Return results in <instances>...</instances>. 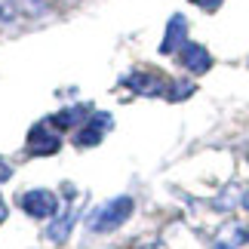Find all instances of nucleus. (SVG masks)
I'll return each mask as SVG.
<instances>
[{
    "mask_svg": "<svg viewBox=\"0 0 249 249\" xmlns=\"http://www.w3.org/2000/svg\"><path fill=\"white\" fill-rule=\"evenodd\" d=\"M188 31H191L188 16L185 13H172L169 22H166L163 40H160V55H178V50L188 43Z\"/></svg>",
    "mask_w": 249,
    "mask_h": 249,
    "instance_id": "obj_7",
    "label": "nucleus"
},
{
    "mask_svg": "<svg viewBox=\"0 0 249 249\" xmlns=\"http://www.w3.org/2000/svg\"><path fill=\"white\" fill-rule=\"evenodd\" d=\"M123 86L132 89L136 95H145V99H160L169 89V77H163L160 71H151V68H139L123 77Z\"/></svg>",
    "mask_w": 249,
    "mask_h": 249,
    "instance_id": "obj_5",
    "label": "nucleus"
},
{
    "mask_svg": "<svg viewBox=\"0 0 249 249\" xmlns=\"http://www.w3.org/2000/svg\"><path fill=\"white\" fill-rule=\"evenodd\" d=\"M6 215H9V206H6L3 194H0V222H6Z\"/></svg>",
    "mask_w": 249,
    "mask_h": 249,
    "instance_id": "obj_16",
    "label": "nucleus"
},
{
    "mask_svg": "<svg viewBox=\"0 0 249 249\" xmlns=\"http://www.w3.org/2000/svg\"><path fill=\"white\" fill-rule=\"evenodd\" d=\"M246 243V225H240L237 218H228L213 234V249H243Z\"/></svg>",
    "mask_w": 249,
    "mask_h": 249,
    "instance_id": "obj_9",
    "label": "nucleus"
},
{
    "mask_svg": "<svg viewBox=\"0 0 249 249\" xmlns=\"http://www.w3.org/2000/svg\"><path fill=\"white\" fill-rule=\"evenodd\" d=\"M18 18V3L16 0H0V22H16Z\"/></svg>",
    "mask_w": 249,
    "mask_h": 249,
    "instance_id": "obj_13",
    "label": "nucleus"
},
{
    "mask_svg": "<svg viewBox=\"0 0 249 249\" xmlns=\"http://www.w3.org/2000/svg\"><path fill=\"white\" fill-rule=\"evenodd\" d=\"M240 203H243L240 185H228V188H222V191L213 197V209H218V213H234Z\"/></svg>",
    "mask_w": 249,
    "mask_h": 249,
    "instance_id": "obj_11",
    "label": "nucleus"
},
{
    "mask_svg": "<svg viewBox=\"0 0 249 249\" xmlns=\"http://www.w3.org/2000/svg\"><path fill=\"white\" fill-rule=\"evenodd\" d=\"M213 62H215L213 53H209L203 43H197V40H188V43L178 50V65H181L188 74H194V77H200V74H206V71H213Z\"/></svg>",
    "mask_w": 249,
    "mask_h": 249,
    "instance_id": "obj_6",
    "label": "nucleus"
},
{
    "mask_svg": "<svg viewBox=\"0 0 249 249\" xmlns=\"http://www.w3.org/2000/svg\"><path fill=\"white\" fill-rule=\"evenodd\" d=\"M18 206H22L25 215L31 218H40V222H46V218H55L62 213V200L55 191L50 188H28L22 197H18Z\"/></svg>",
    "mask_w": 249,
    "mask_h": 249,
    "instance_id": "obj_2",
    "label": "nucleus"
},
{
    "mask_svg": "<svg viewBox=\"0 0 249 249\" xmlns=\"http://www.w3.org/2000/svg\"><path fill=\"white\" fill-rule=\"evenodd\" d=\"M9 178H13V163H9L6 157H0V185L9 181Z\"/></svg>",
    "mask_w": 249,
    "mask_h": 249,
    "instance_id": "obj_15",
    "label": "nucleus"
},
{
    "mask_svg": "<svg viewBox=\"0 0 249 249\" xmlns=\"http://www.w3.org/2000/svg\"><path fill=\"white\" fill-rule=\"evenodd\" d=\"M132 213H136V200L129 194L111 197V200H105L102 206H95L92 213L86 215V228H89L92 234H114L129 222Z\"/></svg>",
    "mask_w": 249,
    "mask_h": 249,
    "instance_id": "obj_1",
    "label": "nucleus"
},
{
    "mask_svg": "<svg viewBox=\"0 0 249 249\" xmlns=\"http://www.w3.org/2000/svg\"><path fill=\"white\" fill-rule=\"evenodd\" d=\"M191 6H197V9H203V13H218V6L225 3V0H188Z\"/></svg>",
    "mask_w": 249,
    "mask_h": 249,
    "instance_id": "obj_14",
    "label": "nucleus"
},
{
    "mask_svg": "<svg viewBox=\"0 0 249 249\" xmlns=\"http://www.w3.org/2000/svg\"><path fill=\"white\" fill-rule=\"evenodd\" d=\"M243 209H246V213H249V191H243V203H240Z\"/></svg>",
    "mask_w": 249,
    "mask_h": 249,
    "instance_id": "obj_17",
    "label": "nucleus"
},
{
    "mask_svg": "<svg viewBox=\"0 0 249 249\" xmlns=\"http://www.w3.org/2000/svg\"><path fill=\"white\" fill-rule=\"evenodd\" d=\"M59 148H62V132L55 129L50 120H40L28 129L25 151L31 157H53V154H59Z\"/></svg>",
    "mask_w": 249,
    "mask_h": 249,
    "instance_id": "obj_3",
    "label": "nucleus"
},
{
    "mask_svg": "<svg viewBox=\"0 0 249 249\" xmlns=\"http://www.w3.org/2000/svg\"><path fill=\"white\" fill-rule=\"evenodd\" d=\"M246 240H249V225H246Z\"/></svg>",
    "mask_w": 249,
    "mask_h": 249,
    "instance_id": "obj_18",
    "label": "nucleus"
},
{
    "mask_svg": "<svg viewBox=\"0 0 249 249\" xmlns=\"http://www.w3.org/2000/svg\"><path fill=\"white\" fill-rule=\"evenodd\" d=\"M77 218H80V206L77 203H71L65 213H59L55 218H50V228H46V240L50 243H65L71 237V231H74V225H77Z\"/></svg>",
    "mask_w": 249,
    "mask_h": 249,
    "instance_id": "obj_8",
    "label": "nucleus"
},
{
    "mask_svg": "<svg viewBox=\"0 0 249 249\" xmlns=\"http://www.w3.org/2000/svg\"><path fill=\"white\" fill-rule=\"evenodd\" d=\"M111 126H114V117H111L108 111H92L89 117L74 129V145H77V148H95V145H102V139L111 132Z\"/></svg>",
    "mask_w": 249,
    "mask_h": 249,
    "instance_id": "obj_4",
    "label": "nucleus"
},
{
    "mask_svg": "<svg viewBox=\"0 0 249 249\" xmlns=\"http://www.w3.org/2000/svg\"><path fill=\"white\" fill-rule=\"evenodd\" d=\"M197 86L191 83V80H169V89H166V99L169 102H181V99H188V95H194Z\"/></svg>",
    "mask_w": 249,
    "mask_h": 249,
    "instance_id": "obj_12",
    "label": "nucleus"
},
{
    "mask_svg": "<svg viewBox=\"0 0 249 249\" xmlns=\"http://www.w3.org/2000/svg\"><path fill=\"white\" fill-rule=\"evenodd\" d=\"M89 114H92V105H68V108L55 111L53 117H46V120H50L59 132H74L86 117H89Z\"/></svg>",
    "mask_w": 249,
    "mask_h": 249,
    "instance_id": "obj_10",
    "label": "nucleus"
}]
</instances>
